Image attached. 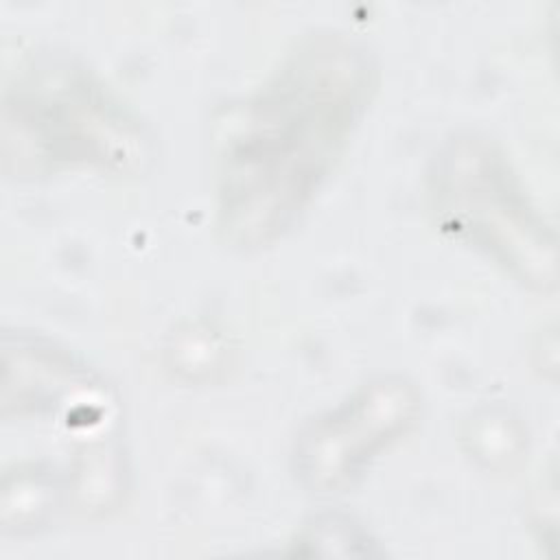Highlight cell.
<instances>
[{
    "label": "cell",
    "instance_id": "1",
    "mask_svg": "<svg viewBox=\"0 0 560 560\" xmlns=\"http://www.w3.org/2000/svg\"><path fill=\"white\" fill-rule=\"evenodd\" d=\"M378 68L352 33L317 28L236 112L217 158V230L238 249L282 236L343 153Z\"/></svg>",
    "mask_w": 560,
    "mask_h": 560
},
{
    "label": "cell",
    "instance_id": "4",
    "mask_svg": "<svg viewBox=\"0 0 560 560\" xmlns=\"http://www.w3.org/2000/svg\"><path fill=\"white\" fill-rule=\"evenodd\" d=\"M431 212L444 232L472 245L521 284L556 287V238L512 162L490 138L446 140L429 168Z\"/></svg>",
    "mask_w": 560,
    "mask_h": 560
},
{
    "label": "cell",
    "instance_id": "5",
    "mask_svg": "<svg viewBox=\"0 0 560 560\" xmlns=\"http://www.w3.org/2000/svg\"><path fill=\"white\" fill-rule=\"evenodd\" d=\"M420 389L400 374L359 385L337 407L308 420L293 442V470L311 492L350 488L381 451L420 418Z\"/></svg>",
    "mask_w": 560,
    "mask_h": 560
},
{
    "label": "cell",
    "instance_id": "3",
    "mask_svg": "<svg viewBox=\"0 0 560 560\" xmlns=\"http://www.w3.org/2000/svg\"><path fill=\"white\" fill-rule=\"evenodd\" d=\"M149 158L151 142L140 120L70 57L39 52L4 88V173L46 175L85 166L131 175Z\"/></svg>",
    "mask_w": 560,
    "mask_h": 560
},
{
    "label": "cell",
    "instance_id": "2",
    "mask_svg": "<svg viewBox=\"0 0 560 560\" xmlns=\"http://www.w3.org/2000/svg\"><path fill=\"white\" fill-rule=\"evenodd\" d=\"M2 424H18L4 459L0 521L28 534L116 510L129 486L120 405L105 378L66 348L31 332L2 335Z\"/></svg>",
    "mask_w": 560,
    "mask_h": 560
}]
</instances>
